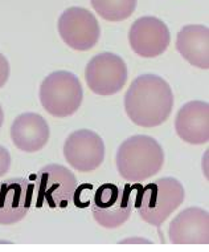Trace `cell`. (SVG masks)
<instances>
[{
    "instance_id": "1",
    "label": "cell",
    "mask_w": 209,
    "mask_h": 252,
    "mask_svg": "<svg viewBox=\"0 0 209 252\" xmlns=\"http://www.w3.org/2000/svg\"><path fill=\"white\" fill-rule=\"evenodd\" d=\"M174 108L170 84L157 74H142L131 83L125 94V110L131 121L142 127L166 122Z\"/></svg>"
},
{
    "instance_id": "2",
    "label": "cell",
    "mask_w": 209,
    "mask_h": 252,
    "mask_svg": "<svg viewBox=\"0 0 209 252\" xmlns=\"http://www.w3.org/2000/svg\"><path fill=\"white\" fill-rule=\"evenodd\" d=\"M118 173L127 182H142L157 174L164 165V152L157 139L132 135L123 141L115 157Z\"/></svg>"
},
{
    "instance_id": "3",
    "label": "cell",
    "mask_w": 209,
    "mask_h": 252,
    "mask_svg": "<svg viewBox=\"0 0 209 252\" xmlns=\"http://www.w3.org/2000/svg\"><path fill=\"white\" fill-rule=\"evenodd\" d=\"M185 199V190L178 179L160 178L148 183L139 191L136 209L140 218L151 226L159 227Z\"/></svg>"
},
{
    "instance_id": "4",
    "label": "cell",
    "mask_w": 209,
    "mask_h": 252,
    "mask_svg": "<svg viewBox=\"0 0 209 252\" xmlns=\"http://www.w3.org/2000/svg\"><path fill=\"white\" fill-rule=\"evenodd\" d=\"M82 100V84L66 70L53 72L40 85L41 105L53 117H69L78 110Z\"/></svg>"
},
{
    "instance_id": "5",
    "label": "cell",
    "mask_w": 209,
    "mask_h": 252,
    "mask_svg": "<svg viewBox=\"0 0 209 252\" xmlns=\"http://www.w3.org/2000/svg\"><path fill=\"white\" fill-rule=\"evenodd\" d=\"M77 179L65 166L51 163L37 173L35 191L37 207L47 204L49 209H65L74 198Z\"/></svg>"
},
{
    "instance_id": "6",
    "label": "cell",
    "mask_w": 209,
    "mask_h": 252,
    "mask_svg": "<svg viewBox=\"0 0 209 252\" xmlns=\"http://www.w3.org/2000/svg\"><path fill=\"white\" fill-rule=\"evenodd\" d=\"M92 211L96 222L104 228L121 227L132 211L131 189L126 186L121 190L114 183L101 185L94 194Z\"/></svg>"
},
{
    "instance_id": "7",
    "label": "cell",
    "mask_w": 209,
    "mask_h": 252,
    "mask_svg": "<svg viewBox=\"0 0 209 252\" xmlns=\"http://www.w3.org/2000/svg\"><path fill=\"white\" fill-rule=\"evenodd\" d=\"M89 89L100 96H111L121 91L127 81V66L121 56L104 52L89 61L85 70Z\"/></svg>"
},
{
    "instance_id": "8",
    "label": "cell",
    "mask_w": 209,
    "mask_h": 252,
    "mask_svg": "<svg viewBox=\"0 0 209 252\" xmlns=\"http://www.w3.org/2000/svg\"><path fill=\"white\" fill-rule=\"evenodd\" d=\"M58 32L64 43L74 51H89L100 40L98 20L89 9L70 7L58 19Z\"/></svg>"
},
{
    "instance_id": "9",
    "label": "cell",
    "mask_w": 209,
    "mask_h": 252,
    "mask_svg": "<svg viewBox=\"0 0 209 252\" xmlns=\"http://www.w3.org/2000/svg\"><path fill=\"white\" fill-rule=\"evenodd\" d=\"M64 157L73 169L81 173L93 171L104 162V141L97 133L87 129L73 131L64 145Z\"/></svg>"
},
{
    "instance_id": "10",
    "label": "cell",
    "mask_w": 209,
    "mask_h": 252,
    "mask_svg": "<svg viewBox=\"0 0 209 252\" xmlns=\"http://www.w3.org/2000/svg\"><path fill=\"white\" fill-rule=\"evenodd\" d=\"M171 41L168 27L154 16H143L134 22L129 31L131 49L142 57H157L164 53Z\"/></svg>"
},
{
    "instance_id": "11",
    "label": "cell",
    "mask_w": 209,
    "mask_h": 252,
    "mask_svg": "<svg viewBox=\"0 0 209 252\" xmlns=\"http://www.w3.org/2000/svg\"><path fill=\"white\" fill-rule=\"evenodd\" d=\"M33 186L23 178L0 182V224L12 226L24 219L32 204Z\"/></svg>"
},
{
    "instance_id": "12",
    "label": "cell",
    "mask_w": 209,
    "mask_h": 252,
    "mask_svg": "<svg viewBox=\"0 0 209 252\" xmlns=\"http://www.w3.org/2000/svg\"><path fill=\"white\" fill-rule=\"evenodd\" d=\"M175 130L187 144H207L209 141L208 102L191 101L183 105L175 118Z\"/></svg>"
},
{
    "instance_id": "13",
    "label": "cell",
    "mask_w": 209,
    "mask_h": 252,
    "mask_svg": "<svg viewBox=\"0 0 209 252\" xmlns=\"http://www.w3.org/2000/svg\"><path fill=\"white\" fill-rule=\"evenodd\" d=\"M174 244H208L209 214L199 207L183 210L174 218L168 230Z\"/></svg>"
},
{
    "instance_id": "14",
    "label": "cell",
    "mask_w": 209,
    "mask_h": 252,
    "mask_svg": "<svg viewBox=\"0 0 209 252\" xmlns=\"http://www.w3.org/2000/svg\"><path fill=\"white\" fill-rule=\"evenodd\" d=\"M11 138L13 145L23 152H39L49 141L48 122L37 113L20 114L12 122Z\"/></svg>"
},
{
    "instance_id": "15",
    "label": "cell",
    "mask_w": 209,
    "mask_h": 252,
    "mask_svg": "<svg viewBox=\"0 0 209 252\" xmlns=\"http://www.w3.org/2000/svg\"><path fill=\"white\" fill-rule=\"evenodd\" d=\"M176 49L191 65L209 69V30L201 24H188L179 31Z\"/></svg>"
},
{
    "instance_id": "16",
    "label": "cell",
    "mask_w": 209,
    "mask_h": 252,
    "mask_svg": "<svg viewBox=\"0 0 209 252\" xmlns=\"http://www.w3.org/2000/svg\"><path fill=\"white\" fill-rule=\"evenodd\" d=\"M101 18L109 22H122L134 13L138 0H90Z\"/></svg>"
},
{
    "instance_id": "17",
    "label": "cell",
    "mask_w": 209,
    "mask_h": 252,
    "mask_svg": "<svg viewBox=\"0 0 209 252\" xmlns=\"http://www.w3.org/2000/svg\"><path fill=\"white\" fill-rule=\"evenodd\" d=\"M11 167V154L4 146L0 145V177L8 173Z\"/></svg>"
},
{
    "instance_id": "18",
    "label": "cell",
    "mask_w": 209,
    "mask_h": 252,
    "mask_svg": "<svg viewBox=\"0 0 209 252\" xmlns=\"http://www.w3.org/2000/svg\"><path fill=\"white\" fill-rule=\"evenodd\" d=\"M9 63L7 57L0 53V88H3L7 84L9 78Z\"/></svg>"
},
{
    "instance_id": "19",
    "label": "cell",
    "mask_w": 209,
    "mask_h": 252,
    "mask_svg": "<svg viewBox=\"0 0 209 252\" xmlns=\"http://www.w3.org/2000/svg\"><path fill=\"white\" fill-rule=\"evenodd\" d=\"M3 122H4V112H3V108H1V105H0V129H1V126H3Z\"/></svg>"
}]
</instances>
